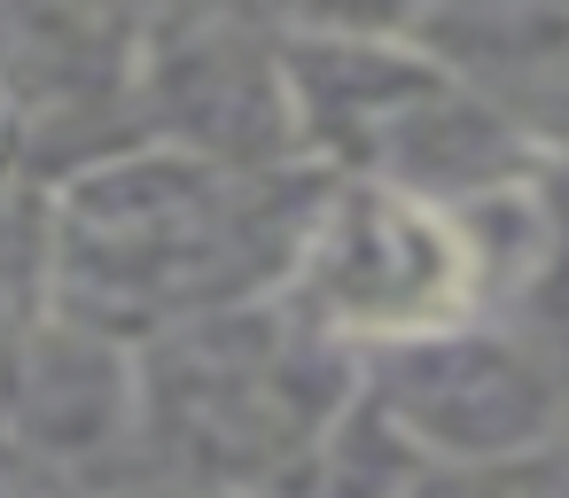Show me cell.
Here are the masks:
<instances>
[{
	"label": "cell",
	"mask_w": 569,
	"mask_h": 498,
	"mask_svg": "<svg viewBox=\"0 0 569 498\" xmlns=\"http://www.w3.org/2000/svg\"><path fill=\"white\" fill-rule=\"evenodd\" d=\"M476 257L406 187H359L305 234V296L359 335H421L468 304Z\"/></svg>",
	"instance_id": "6da1fadb"
}]
</instances>
